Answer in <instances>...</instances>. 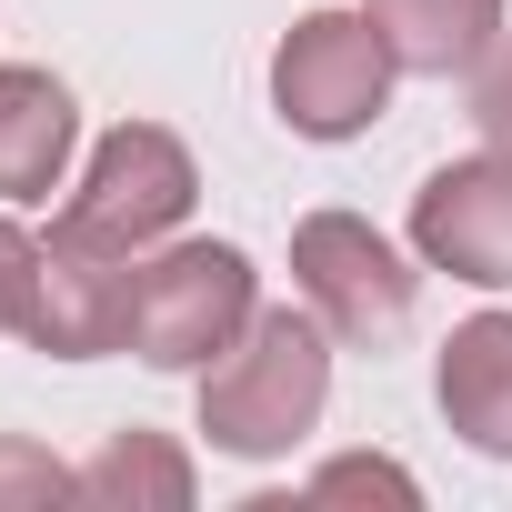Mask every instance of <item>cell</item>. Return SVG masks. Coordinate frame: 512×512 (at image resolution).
I'll use <instances>...</instances> for the list:
<instances>
[{
  "mask_svg": "<svg viewBox=\"0 0 512 512\" xmlns=\"http://www.w3.org/2000/svg\"><path fill=\"white\" fill-rule=\"evenodd\" d=\"M442 412L472 452H512V312H482L442 342Z\"/></svg>",
  "mask_w": 512,
  "mask_h": 512,
  "instance_id": "8",
  "label": "cell"
},
{
  "mask_svg": "<svg viewBox=\"0 0 512 512\" xmlns=\"http://www.w3.org/2000/svg\"><path fill=\"white\" fill-rule=\"evenodd\" d=\"M412 251L432 272H452V282L502 292L512 282V151L432 171L422 201H412Z\"/></svg>",
  "mask_w": 512,
  "mask_h": 512,
  "instance_id": "7",
  "label": "cell"
},
{
  "mask_svg": "<svg viewBox=\"0 0 512 512\" xmlns=\"http://www.w3.org/2000/svg\"><path fill=\"white\" fill-rule=\"evenodd\" d=\"M292 272H302L312 312H322L342 342L382 352V342L412 332V272H402V251H392L372 221H352V211H312V221L292 231Z\"/></svg>",
  "mask_w": 512,
  "mask_h": 512,
  "instance_id": "4",
  "label": "cell"
},
{
  "mask_svg": "<svg viewBox=\"0 0 512 512\" xmlns=\"http://www.w3.org/2000/svg\"><path fill=\"white\" fill-rule=\"evenodd\" d=\"M121 312H131V251L91 241V231H51L41 241V272H31V312L21 332L61 362H91V352H121Z\"/></svg>",
  "mask_w": 512,
  "mask_h": 512,
  "instance_id": "6",
  "label": "cell"
},
{
  "mask_svg": "<svg viewBox=\"0 0 512 512\" xmlns=\"http://www.w3.org/2000/svg\"><path fill=\"white\" fill-rule=\"evenodd\" d=\"M472 121H482L492 151H512V41L482 61V81H472Z\"/></svg>",
  "mask_w": 512,
  "mask_h": 512,
  "instance_id": "14",
  "label": "cell"
},
{
  "mask_svg": "<svg viewBox=\"0 0 512 512\" xmlns=\"http://www.w3.org/2000/svg\"><path fill=\"white\" fill-rule=\"evenodd\" d=\"M81 472H61L41 442H0V502H71Z\"/></svg>",
  "mask_w": 512,
  "mask_h": 512,
  "instance_id": "12",
  "label": "cell"
},
{
  "mask_svg": "<svg viewBox=\"0 0 512 512\" xmlns=\"http://www.w3.org/2000/svg\"><path fill=\"white\" fill-rule=\"evenodd\" d=\"M191 151L171 141V131H151V121H121L101 151H91V181H81V201L61 211L71 231H91V241H111V251H141V241H161L181 211H191Z\"/></svg>",
  "mask_w": 512,
  "mask_h": 512,
  "instance_id": "5",
  "label": "cell"
},
{
  "mask_svg": "<svg viewBox=\"0 0 512 512\" xmlns=\"http://www.w3.org/2000/svg\"><path fill=\"white\" fill-rule=\"evenodd\" d=\"M392 41H382V21L362 11H322V21H302L292 41H282V61H272V101H282V121L292 131H312V141H352L372 111H382V91H392Z\"/></svg>",
  "mask_w": 512,
  "mask_h": 512,
  "instance_id": "3",
  "label": "cell"
},
{
  "mask_svg": "<svg viewBox=\"0 0 512 512\" xmlns=\"http://www.w3.org/2000/svg\"><path fill=\"white\" fill-rule=\"evenodd\" d=\"M81 502H161V512H181L191 502V462L171 452V442H151V432H121L91 472H81Z\"/></svg>",
  "mask_w": 512,
  "mask_h": 512,
  "instance_id": "11",
  "label": "cell"
},
{
  "mask_svg": "<svg viewBox=\"0 0 512 512\" xmlns=\"http://www.w3.org/2000/svg\"><path fill=\"white\" fill-rule=\"evenodd\" d=\"M402 71H472L502 31V0H372Z\"/></svg>",
  "mask_w": 512,
  "mask_h": 512,
  "instance_id": "10",
  "label": "cell"
},
{
  "mask_svg": "<svg viewBox=\"0 0 512 512\" xmlns=\"http://www.w3.org/2000/svg\"><path fill=\"white\" fill-rule=\"evenodd\" d=\"M251 332V262L231 241H181L161 262H131V312L121 342L151 372H201Z\"/></svg>",
  "mask_w": 512,
  "mask_h": 512,
  "instance_id": "2",
  "label": "cell"
},
{
  "mask_svg": "<svg viewBox=\"0 0 512 512\" xmlns=\"http://www.w3.org/2000/svg\"><path fill=\"white\" fill-rule=\"evenodd\" d=\"M312 502H412V472H402V462L352 452V462H332V472L312 482Z\"/></svg>",
  "mask_w": 512,
  "mask_h": 512,
  "instance_id": "13",
  "label": "cell"
},
{
  "mask_svg": "<svg viewBox=\"0 0 512 512\" xmlns=\"http://www.w3.org/2000/svg\"><path fill=\"white\" fill-rule=\"evenodd\" d=\"M31 272H41V241H21L11 221H0V332H21V312H31Z\"/></svg>",
  "mask_w": 512,
  "mask_h": 512,
  "instance_id": "15",
  "label": "cell"
},
{
  "mask_svg": "<svg viewBox=\"0 0 512 512\" xmlns=\"http://www.w3.org/2000/svg\"><path fill=\"white\" fill-rule=\"evenodd\" d=\"M71 161V91L51 71H0V191L41 201Z\"/></svg>",
  "mask_w": 512,
  "mask_h": 512,
  "instance_id": "9",
  "label": "cell"
},
{
  "mask_svg": "<svg viewBox=\"0 0 512 512\" xmlns=\"http://www.w3.org/2000/svg\"><path fill=\"white\" fill-rule=\"evenodd\" d=\"M322 392H332V342L312 312H251V332L211 362V392H201V432L241 462H272L292 452L312 422H322Z\"/></svg>",
  "mask_w": 512,
  "mask_h": 512,
  "instance_id": "1",
  "label": "cell"
}]
</instances>
